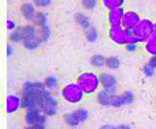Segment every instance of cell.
<instances>
[{
    "label": "cell",
    "mask_w": 156,
    "mask_h": 129,
    "mask_svg": "<svg viewBox=\"0 0 156 129\" xmlns=\"http://www.w3.org/2000/svg\"><path fill=\"white\" fill-rule=\"evenodd\" d=\"M37 108L40 109L45 116L52 117L56 115L58 112L59 109L58 100L53 96L51 91L46 89V90H44L39 95Z\"/></svg>",
    "instance_id": "3957f363"
},
{
    "label": "cell",
    "mask_w": 156,
    "mask_h": 129,
    "mask_svg": "<svg viewBox=\"0 0 156 129\" xmlns=\"http://www.w3.org/2000/svg\"><path fill=\"white\" fill-rule=\"evenodd\" d=\"M69 129H78V128H69Z\"/></svg>",
    "instance_id": "e575fe53"
},
{
    "label": "cell",
    "mask_w": 156,
    "mask_h": 129,
    "mask_svg": "<svg viewBox=\"0 0 156 129\" xmlns=\"http://www.w3.org/2000/svg\"><path fill=\"white\" fill-rule=\"evenodd\" d=\"M13 54V47L11 45L7 46V56H11Z\"/></svg>",
    "instance_id": "d6a6232c"
},
{
    "label": "cell",
    "mask_w": 156,
    "mask_h": 129,
    "mask_svg": "<svg viewBox=\"0 0 156 129\" xmlns=\"http://www.w3.org/2000/svg\"><path fill=\"white\" fill-rule=\"evenodd\" d=\"M60 95L63 101L70 105H78L84 100V94L80 86L75 82H69L65 84L60 90Z\"/></svg>",
    "instance_id": "7a4b0ae2"
},
{
    "label": "cell",
    "mask_w": 156,
    "mask_h": 129,
    "mask_svg": "<svg viewBox=\"0 0 156 129\" xmlns=\"http://www.w3.org/2000/svg\"><path fill=\"white\" fill-rule=\"evenodd\" d=\"M6 27L9 31L12 32L15 29H17V23L14 20L9 19V20H7V22H6Z\"/></svg>",
    "instance_id": "83f0119b"
},
{
    "label": "cell",
    "mask_w": 156,
    "mask_h": 129,
    "mask_svg": "<svg viewBox=\"0 0 156 129\" xmlns=\"http://www.w3.org/2000/svg\"><path fill=\"white\" fill-rule=\"evenodd\" d=\"M105 67H107L109 70H116L120 67V60L116 56H110L106 58Z\"/></svg>",
    "instance_id": "44dd1931"
},
{
    "label": "cell",
    "mask_w": 156,
    "mask_h": 129,
    "mask_svg": "<svg viewBox=\"0 0 156 129\" xmlns=\"http://www.w3.org/2000/svg\"><path fill=\"white\" fill-rule=\"evenodd\" d=\"M90 63L91 65L95 67V68H102L105 66V63H106V58L103 55H100V54H95L91 57L90 59Z\"/></svg>",
    "instance_id": "ac0fdd59"
},
{
    "label": "cell",
    "mask_w": 156,
    "mask_h": 129,
    "mask_svg": "<svg viewBox=\"0 0 156 129\" xmlns=\"http://www.w3.org/2000/svg\"><path fill=\"white\" fill-rule=\"evenodd\" d=\"M108 35L110 40L114 42L115 44L125 46L128 43V30H126L122 26L110 27Z\"/></svg>",
    "instance_id": "52a82bcc"
},
{
    "label": "cell",
    "mask_w": 156,
    "mask_h": 129,
    "mask_svg": "<svg viewBox=\"0 0 156 129\" xmlns=\"http://www.w3.org/2000/svg\"><path fill=\"white\" fill-rule=\"evenodd\" d=\"M147 63L150 64L152 67L156 69V55L155 56H150L149 59H148V62Z\"/></svg>",
    "instance_id": "f546056e"
},
{
    "label": "cell",
    "mask_w": 156,
    "mask_h": 129,
    "mask_svg": "<svg viewBox=\"0 0 156 129\" xmlns=\"http://www.w3.org/2000/svg\"><path fill=\"white\" fill-rule=\"evenodd\" d=\"M20 11L24 18L27 21H30V22H34V20L36 18V15L38 13L36 12V10H35L34 5L31 4V3H24V4L21 6Z\"/></svg>",
    "instance_id": "5bb4252c"
},
{
    "label": "cell",
    "mask_w": 156,
    "mask_h": 129,
    "mask_svg": "<svg viewBox=\"0 0 156 129\" xmlns=\"http://www.w3.org/2000/svg\"><path fill=\"white\" fill-rule=\"evenodd\" d=\"M153 29H154V22L150 19L142 18L140 23L137 25V27L134 29V33L141 43H145L153 36Z\"/></svg>",
    "instance_id": "5b68a950"
},
{
    "label": "cell",
    "mask_w": 156,
    "mask_h": 129,
    "mask_svg": "<svg viewBox=\"0 0 156 129\" xmlns=\"http://www.w3.org/2000/svg\"><path fill=\"white\" fill-rule=\"evenodd\" d=\"M142 72L146 77H154L156 74V69L152 67L150 64H144L142 66Z\"/></svg>",
    "instance_id": "603a6c76"
},
{
    "label": "cell",
    "mask_w": 156,
    "mask_h": 129,
    "mask_svg": "<svg viewBox=\"0 0 156 129\" xmlns=\"http://www.w3.org/2000/svg\"><path fill=\"white\" fill-rule=\"evenodd\" d=\"M22 109V97L17 94H9L5 99L4 110L7 115H15Z\"/></svg>",
    "instance_id": "8992f818"
},
{
    "label": "cell",
    "mask_w": 156,
    "mask_h": 129,
    "mask_svg": "<svg viewBox=\"0 0 156 129\" xmlns=\"http://www.w3.org/2000/svg\"><path fill=\"white\" fill-rule=\"evenodd\" d=\"M141 20L142 18L137 12L132 11V10L125 11L122 20V27L125 28L126 30H134Z\"/></svg>",
    "instance_id": "30bf717a"
},
{
    "label": "cell",
    "mask_w": 156,
    "mask_h": 129,
    "mask_svg": "<svg viewBox=\"0 0 156 129\" xmlns=\"http://www.w3.org/2000/svg\"><path fill=\"white\" fill-rule=\"evenodd\" d=\"M98 37L97 30L93 27H90L89 29L86 30V38L89 42H94Z\"/></svg>",
    "instance_id": "cb8c5ba5"
},
{
    "label": "cell",
    "mask_w": 156,
    "mask_h": 129,
    "mask_svg": "<svg viewBox=\"0 0 156 129\" xmlns=\"http://www.w3.org/2000/svg\"><path fill=\"white\" fill-rule=\"evenodd\" d=\"M101 82V88L113 93H117L118 90V80L112 73L102 72L99 74Z\"/></svg>",
    "instance_id": "9c48e42d"
},
{
    "label": "cell",
    "mask_w": 156,
    "mask_h": 129,
    "mask_svg": "<svg viewBox=\"0 0 156 129\" xmlns=\"http://www.w3.org/2000/svg\"><path fill=\"white\" fill-rule=\"evenodd\" d=\"M117 129H132L129 124H119L117 125Z\"/></svg>",
    "instance_id": "1f68e13d"
},
{
    "label": "cell",
    "mask_w": 156,
    "mask_h": 129,
    "mask_svg": "<svg viewBox=\"0 0 156 129\" xmlns=\"http://www.w3.org/2000/svg\"><path fill=\"white\" fill-rule=\"evenodd\" d=\"M24 129H46V123H39L33 125H26Z\"/></svg>",
    "instance_id": "f1b7e54d"
},
{
    "label": "cell",
    "mask_w": 156,
    "mask_h": 129,
    "mask_svg": "<svg viewBox=\"0 0 156 129\" xmlns=\"http://www.w3.org/2000/svg\"><path fill=\"white\" fill-rule=\"evenodd\" d=\"M143 50L149 56L156 55V39L151 38L148 41L143 43Z\"/></svg>",
    "instance_id": "9a60e30c"
},
{
    "label": "cell",
    "mask_w": 156,
    "mask_h": 129,
    "mask_svg": "<svg viewBox=\"0 0 156 129\" xmlns=\"http://www.w3.org/2000/svg\"><path fill=\"white\" fill-rule=\"evenodd\" d=\"M52 0H33V3L38 7H47L51 4Z\"/></svg>",
    "instance_id": "484cf974"
},
{
    "label": "cell",
    "mask_w": 156,
    "mask_h": 129,
    "mask_svg": "<svg viewBox=\"0 0 156 129\" xmlns=\"http://www.w3.org/2000/svg\"><path fill=\"white\" fill-rule=\"evenodd\" d=\"M140 48V44H127L125 45V49L127 52H130V53H134V52H137L138 50Z\"/></svg>",
    "instance_id": "4316f807"
},
{
    "label": "cell",
    "mask_w": 156,
    "mask_h": 129,
    "mask_svg": "<svg viewBox=\"0 0 156 129\" xmlns=\"http://www.w3.org/2000/svg\"><path fill=\"white\" fill-rule=\"evenodd\" d=\"M152 38L156 39V22H154V29H153V36Z\"/></svg>",
    "instance_id": "836d02e7"
},
{
    "label": "cell",
    "mask_w": 156,
    "mask_h": 129,
    "mask_svg": "<svg viewBox=\"0 0 156 129\" xmlns=\"http://www.w3.org/2000/svg\"><path fill=\"white\" fill-rule=\"evenodd\" d=\"M98 129H117V125H113V124H104L101 125Z\"/></svg>",
    "instance_id": "4dcf8cb0"
},
{
    "label": "cell",
    "mask_w": 156,
    "mask_h": 129,
    "mask_svg": "<svg viewBox=\"0 0 156 129\" xmlns=\"http://www.w3.org/2000/svg\"><path fill=\"white\" fill-rule=\"evenodd\" d=\"M75 19L77 21V23L80 25L83 29L87 30L91 27L90 25V20L88 19V17L86 15H84L82 13H77L75 15Z\"/></svg>",
    "instance_id": "d6986e66"
},
{
    "label": "cell",
    "mask_w": 156,
    "mask_h": 129,
    "mask_svg": "<svg viewBox=\"0 0 156 129\" xmlns=\"http://www.w3.org/2000/svg\"><path fill=\"white\" fill-rule=\"evenodd\" d=\"M82 5L85 9L92 10L97 6V0H82Z\"/></svg>",
    "instance_id": "d4e9b609"
},
{
    "label": "cell",
    "mask_w": 156,
    "mask_h": 129,
    "mask_svg": "<svg viewBox=\"0 0 156 129\" xmlns=\"http://www.w3.org/2000/svg\"><path fill=\"white\" fill-rule=\"evenodd\" d=\"M102 4L108 10L122 8L124 4V0H102Z\"/></svg>",
    "instance_id": "2e32d148"
},
{
    "label": "cell",
    "mask_w": 156,
    "mask_h": 129,
    "mask_svg": "<svg viewBox=\"0 0 156 129\" xmlns=\"http://www.w3.org/2000/svg\"><path fill=\"white\" fill-rule=\"evenodd\" d=\"M125 11L123 8H116L109 10L108 12V22L110 27L113 26H122V20Z\"/></svg>",
    "instance_id": "4fadbf2b"
},
{
    "label": "cell",
    "mask_w": 156,
    "mask_h": 129,
    "mask_svg": "<svg viewBox=\"0 0 156 129\" xmlns=\"http://www.w3.org/2000/svg\"><path fill=\"white\" fill-rule=\"evenodd\" d=\"M44 90L46 87L43 82L27 81L23 85L21 95H40Z\"/></svg>",
    "instance_id": "8fae6325"
},
{
    "label": "cell",
    "mask_w": 156,
    "mask_h": 129,
    "mask_svg": "<svg viewBox=\"0 0 156 129\" xmlns=\"http://www.w3.org/2000/svg\"><path fill=\"white\" fill-rule=\"evenodd\" d=\"M46 118L39 108H32L25 110L23 115V121L26 125H33L39 123H46Z\"/></svg>",
    "instance_id": "ba28073f"
},
{
    "label": "cell",
    "mask_w": 156,
    "mask_h": 129,
    "mask_svg": "<svg viewBox=\"0 0 156 129\" xmlns=\"http://www.w3.org/2000/svg\"><path fill=\"white\" fill-rule=\"evenodd\" d=\"M89 117V110L84 107H79V108L70 110L69 112H67L63 117V120H64L66 126H68L69 128H78L81 125L86 123Z\"/></svg>",
    "instance_id": "277c9868"
},
{
    "label": "cell",
    "mask_w": 156,
    "mask_h": 129,
    "mask_svg": "<svg viewBox=\"0 0 156 129\" xmlns=\"http://www.w3.org/2000/svg\"><path fill=\"white\" fill-rule=\"evenodd\" d=\"M117 93L107 91L105 89H100L96 94V101L99 105L103 107H112V103Z\"/></svg>",
    "instance_id": "7c38bea8"
},
{
    "label": "cell",
    "mask_w": 156,
    "mask_h": 129,
    "mask_svg": "<svg viewBox=\"0 0 156 129\" xmlns=\"http://www.w3.org/2000/svg\"><path fill=\"white\" fill-rule=\"evenodd\" d=\"M76 83L80 86L86 96L96 95L97 92L101 89L100 76L93 71H84L78 74Z\"/></svg>",
    "instance_id": "6da1fadb"
},
{
    "label": "cell",
    "mask_w": 156,
    "mask_h": 129,
    "mask_svg": "<svg viewBox=\"0 0 156 129\" xmlns=\"http://www.w3.org/2000/svg\"><path fill=\"white\" fill-rule=\"evenodd\" d=\"M33 23L38 27L47 26V17H46V15L43 12H38Z\"/></svg>",
    "instance_id": "7402d4cb"
},
{
    "label": "cell",
    "mask_w": 156,
    "mask_h": 129,
    "mask_svg": "<svg viewBox=\"0 0 156 129\" xmlns=\"http://www.w3.org/2000/svg\"><path fill=\"white\" fill-rule=\"evenodd\" d=\"M120 97H121L123 106L132 104L134 102V100H135V95H134V93L130 90H126L123 93H121V94H120Z\"/></svg>",
    "instance_id": "ffe728a7"
},
{
    "label": "cell",
    "mask_w": 156,
    "mask_h": 129,
    "mask_svg": "<svg viewBox=\"0 0 156 129\" xmlns=\"http://www.w3.org/2000/svg\"><path fill=\"white\" fill-rule=\"evenodd\" d=\"M43 83L45 85L46 89L49 90V91H53V90H55V89H57L58 85H59L57 77L52 76V75H51V76L46 77V79H45V81L43 82Z\"/></svg>",
    "instance_id": "e0dca14e"
}]
</instances>
